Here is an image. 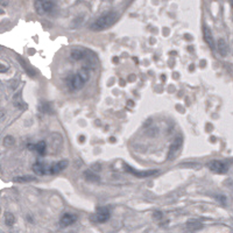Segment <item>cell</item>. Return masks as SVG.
<instances>
[{
  "mask_svg": "<svg viewBox=\"0 0 233 233\" xmlns=\"http://www.w3.org/2000/svg\"><path fill=\"white\" fill-rule=\"evenodd\" d=\"M183 144V139L181 136H177L175 138V140L172 141V143L170 144V148H169V153H168V160L171 161L174 160L175 157L177 156V154L180 153L181 151V147Z\"/></svg>",
  "mask_w": 233,
  "mask_h": 233,
  "instance_id": "cell-4",
  "label": "cell"
},
{
  "mask_svg": "<svg viewBox=\"0 0 233 233\" xmlns=\"http://www.w3.org/2000/svg\"><path fill=\"white\" fill-rule=\"evenodd\" d=\"M208 168H209L211 171L216 172V174H226L227 170H228L227 164H225V163L221 162V161H216V160L209 162V163H208Z\"/></svg>",
  "mask_w": 233,
  "mask_h": 233,
  "instance_id": "cell-7",
  "label": "cell"
},
{
  "mask_svg": "<svg viewBox=\"0 0 233 233\" xmlns=\"http://www.w3.org/2000/svg\"><path fill=\"white\" fill-rule=\"evenodd\" d=\"M6 70H7V68H5L4 64H1V67H0V71H1V72H5Z\"/></svg>",
  "mask_w": 233,
  "mask_h": 233,
  "instance_id": "cell-25",
  "label": "cell"
},
{
  "mask_svg": "<svg viewBox=\"0 0 233 233\" xmlns=\"http://www.w3.org/2000/svg\"><path fill=\"white\" fill-rule=\"evenodd\" d=\"M193 68H195V67H193V64H192V65H190V68H189V70H190V71H192V70H193Z\"/></svg>",
  "mask_w": 233,
  "mask_h": 233,
  "instance_id": "cell-29",
  "label": "cell"
},
{
  "mask_svg": "<svg viewBox=\"0 0 233 233\" xmlns=\"http://www.w3.org/2000/svg\"><path fill=\"white\" fill-rule=\"evenodd\" d=\"M90 78V72L86 68L80 69L75 76L71 77V79L69 80V85L72 90H79L85 85V83L89 80Z\"/></svg>",
  "mask_w": 233,
  "mask_h": 233,
  "instance_id": "cell-2",
  "label": "cell"
},
{
  "mask_svg": "<svg viewBox=\"0 0 233 233\" xmlns=\"http://www.w3.org/2000/svg\"><path fill=\"white\" fill-rule=\"evenodd\" d=\"M14 223H15L14 216H13L11 212H7V213L5 215V224H6L7 226H12Z\"/></svg>",
  "mask_w": 233,
  "mask_h": 233,
  "instance_id": "cell-17",
  "label": "cell"
},
{
  "mask_svg": "<svg viewBox=\"0 0 233 233\" xmlns=\"http://www.w3.org/2000/svg\"><path fill=\"white\" fill-rule=\"evenodd\" d=\"M34 6H35V11L43 15V14H48L50 13L52 10H54V3L52 1H35L34 3Z\"/></svg>",
  "mask_w": 233,
  "mask_h": 233,
  "instance_id": "cell-6",
  "label": "cell"
},
{
  "mask_svg": "<svg viewBox=\"0 0 233 233\" xmlns=\"http://www.w3.org/2000/svg\"><path fill=\"white\" fill-rule=\"evenodd\" d=\"M13 181H14V182H18V183H28V182H34V181H36V177L27 175V176H19V177H15Z\"/></svg>",
  "mask_w": 233,
  "mask_h": 233,
  "instance_id": "cell-15",
  "label": "cell"
},
{
  "mask_svg": "<svg viewBox=\"0 0 233 233\" xmlns=\"http://www.w3.org/2000/svg\"><path fill=\"white\" fill-rule=\"evenodd\" d=\"M116 21H118V14L114 12H108L105 13L103 15H100L99 18H97L90 26V28L95 32H100V31H105V29L110 28L111 26H113Z\"/></svg>",
  "mask_w": 233,
  "mask_h": 233,
  "instance_id": "cell-1",
  "label": "cell"
},
{
  "mask_svg": "<svg viewBox=\"0 0 233 233\" xmlns=\"http://www.w3.org/2000/svg\"><path fill=\"white\" fill-rule=\"evenodd\" d=\"M215 198H216L217 200H219L220 203H223V204H225V203H226V197H225V196H221V195H216V196H215Z\"/></svg>",
  "mask_w": 233,
  "mask_h": 233,
  "instance_id": "cell-23",
  "label": "cell"
},
{
  "mask_svg": "<svg viewBox=\"0 0 233 233\" xmlns=\"http://www.w3.org/2000/svg\"><path fill=\"white\" fill-rule=\"evenodd\" d=\"M1 5H3V6H6V5H8V3H6V1H1Z\"/></svg>",
  "mask_w": 233,
  "mask_h": 233,
  "instance_id": "cell-28",
  "label": "cell"
},
{
  "mask_svg": "<svg viewBox=\"0 0 233 233\" xmlns=\"http://www.w3.org/2000/svg\"><path fill=\"white\" fill-rule=\"evenodd\" d=\"M77 219H78V217L74 213H64L60 219V225H61V227H68V226L75 224L77 221Z\"/></svg>",
  "mask_w": 233,
  "mask_h": 233,
  "instance_id": "cell-10",
  "label": "cell"
},
{
  "mask_svg": "<svg viewBox=\"0 0 233 233\" xmlns=\"http://www.w3.org/2000/svg\"><path fill=\"white\" fill-rule=\"evenodd\" d=\"M84 177L89 182H99L100 181V177L98 176V175H96L95 172H92L91 170H86L84 172Z\"/></svg>",
  "mask_w": 233,
  "mask_h": 233,
  "instance_id": "cell-14",
  "label": "cell"
},
{
  "mask_svg": "<svg viewBox=\"0 0 233 233\" xmlns=\"http://www.w3.org/2000/svg\"><path fill=\"white\" fill-rule=\"evenodd\" d=\"M70 57L75 61H80L85 58V52L82 49H72L70 51Z\"/></svg>",
  "mask_w": 233,
  "mask_h": 233,
  "instance_id": "cell-13",
  "label": "cell"
},
{
  "mask_svg": "<svg viewBox=\"0 0 233 233\" xmlns=\"http://www.w3.org/2000/svg\"><path fill=\"white\" fill-rule=\"evenodd\" d=\"M180 167H183V168H195V167H198V164L196 163H181Z\"/></svg>",
  "mask_w": 233,
  "mask_h": 233,
  "instance_id": "cell-22",
  "label": "cell"
},
{
  "mask_svg": "<svg viewBox=\"0 0 233 233\" xmlns=\"http://www.w3.org/2000/svg\"><path fill=\"white\" fill-rule=\"evenodd\" d=\"M110 216H111L110 210L106 206H99V208H97L95 216L91 217L90 219L93 221H97V223H105L110 219Z\"/></svg>",
  "mask_w": 233,
  "mask_h": 233,
  "instance_id": "cell-5",
  "label": "cell"
},
{
  "mask_svg": "<svg viewBox=\"0 0 233 233\" xmlns=\"http://www.w3.org/2000/svg\"><path fill=\"white\" fill-rule=\"evenodd\" d=\"M187 226H188V228H190V230H198V228H202V224L198 223V221H189Z\"/></svg>",
  "mask_w": 233,
  "mask_h": 233,
  "instance_id": "cell-20",
  "label": "cell"
},
{
  "mask_svg": "<svg viewBox=\"0 0 233 233\" xmlns=\"http://www.w3.org/2000/svg\"><path fill=\"white\" fill-rule=\"evenodd\" d=\"M18 60H19V61H20V62H21V65H22V67H23V68H25V70H26V71H27V72H28V75H29V76H32V77H33V76H35V74H34V71H33V70H32V69H31V68H29V67H28V65H26V63H25V62H23V61H22V58H21V57H18Z\"/></svg>",
  "mask_w": 233,
  "mask_h": 233,
  "instance_id": "cell-19",
  "label": "cell"
},
{
  "mask_svg": "<svg viewBox=\"0 0 233 233\" xmlns=\"http://www.w3.org/2000/svg\"><path fill=\"white\" fill-rule=\"evenodd\" d=\"M153 217H154V219H161L162 217H163V213L161 212V211H155L154 212V215H153Z\"/></svg>",
  "mask_w": 233,
  "mask_h": 233,
  "instance_id": "cell-24",
  "label": "cell"
},
{
  "mask_svg": "<svg viewBox=\"0 0 233 233\" xmlns=\"http://www.w3.org/2000/svg\"><path fill=\"white\" fill-rule=\"evenodd\" d=\"M203 39H204V41H205V43L210 47V49H212V50L216 49L217 46L215 44L213 35H212V33H211V29H210L206 25L203 26Z\"/></svg>",
  "mask_w": 233,
  "mask_h": 233,
  "instance_id": "cell-8",
  "label": "cell"
},
{
  "mask_svg": "<svg viewBox=\"0 0 233 233\" xmlns=\"http://www.w3.org/2000/svg\"><path fill=\"white\" fill-rule=\"evenodd\" d=\"M84 141H85V136H82V135H80V136H79V142H84Z\"/></svg>",
  "mask_w": 233,
  "mask_h": 233,
  "instance_id": "cell-26",
  "label": "cell"
},
{
  "mask_svg": "<svg viewBox=\"0 0 233 233\" xmlns=\"http://www.w3.org/2000/svg\"><path fill=\"white\" fill-rule=\"evenodd\" d=\"M124 168L127 172L132 174L133 176L139 177V178H146V177H149V176H153V175L159 174V170H135L127 163H124Z\"/></svg>",
  "mask_w": 233,
  "mask_h": 233,
  "instance_id": "cell-3",
  "label": "cell"
},
{
  "mask_svg": "<svg viewBox=\"0 0 233 233\" xmlns=\"http://www.w3.org/2000/svg\"><path fill=\"white\" fill-rule=\"evenodd\" d=\"M205 63H206L205 61H200V67H202V68H203V67H205Z\"/></svg>",
  "mask_w": 233,
  "mask_h": 233,
  "instance_id": "cell-27",
  "label": "cell"
},
{
  "mask_svg": "<svg viewBox=\"0 0 233 233\" xmlns=\"http://www.w3.org/2000/svg\"><path fill=\"white\" fill-rule=\"evenodd\" d=\"M217 49L219 51V54L221 56H226L227 55V51H228V48H227V43L224 39H219L218 42H217Z\"/></svg>",
  "mask_w": 233,
  "mask_h": 233,
  "instance_id": "cell-12",
  "label": "cell"
},
{
  "mask_svg": "<svg viewBox=\"0 0 233 233\" xmlns=\"http://www.w3.org/2000/svg\"><path fill=\"white\" fill-rule=\"evenodd\" d=\"M68 166H69V161L68 160H62V161L57 162V163H54V164L49 166V174L50 175L58 174V172H61L62 170H64Z\"/></svg>",
  "mask_w": 233,
  "mask_h": 233,
  "instance_id": "cell-9",
  "label": "cell"
},
{
  "mask_svg": "<svg viewBox=\"0 0 233 233\" xmlns=\"http://www.w3.org/2000/svg\"><path fill=\"white\" fill-rule=\"evenodd\" d=\"M111 141H112V142H115V139H114V138H110V142H111Z\"/></svg>",
  "mask_w": 233,
  "mask_h": 233,
  "instance_id": "cell-30",
  "label": "cell"
},
{
  "mask_svg": "<svg viewBox=\"0 0 233 233\" xmlns=\"http://www.w3.org/2000/svg\"><path fill=\"white\" fill-rule=\"evenodd\" d=\"M33 170L36 172V175H47V174H49V167L43 164L42 162H35L33 164Z\"/></svg>",
  "mask_w": 233,
  "mask_h": 233,
  "instance_id": "cell-11",
  "label": "cell"
},
{
  "mask_svg": "<svg viewBox=\"0 0 233 233\" xmlns=\"http://www.w3.org/2000/svg\"><path fill=\"white\" fill-rule=\"evenodd\" d=\"M40 111H41V112H43V113H50L51 108H50V106H49V104H48V103L42 102V103L40 104Z\"/></svg>",
  "mask_w": 233,
  "mask_h": 233,
  "instance_id": "cell-18",
  "label": "cell"
},
{
  "mask_svg": "<svg viewBox=\"0 0 233 233\" xmlns=\"http://www.w3.org/2000/svg\"><path fill=\"white\" fill-rule=\"evenodd\" d=\"M35 151H36L40 155H44V154H46V151H47L46 142H44V141H40L39 143H36V144H35Z\"/></svg>",
  "mask_w": 233,
  "mask_h": 233,
  "instance_id": "cell-16",
  "label": "cell"
},
{
  "mask_svg": "<svg viewBox=\"0 0 233 233\" xmlns=\"http://www.w3.org/2000/svg\"><path fill=\"white\" fill-rule=\"evenodd\" d=\"M14 142H15V139L13 136H11V135L5 136V139H4V144L5 146H12V144H14Z\"/></svg>",
  "mask_w": 233,
  "mask_h": 233,
  "instance_id": "cell-21",
  "label": "cell"
}]
</instances>
